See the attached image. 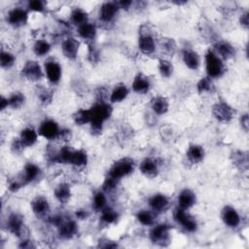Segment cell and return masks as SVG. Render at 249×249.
<instances>
[{
	"mask_svg": "<svg viewBox=\"0 0 249 249\" xmlns=\"http://www.w3.org/2000/svg\"><path fill=\"white\" fill-rule=\"evenodd\" d=\"M26 97L25 94L21 91H15L12 92L8 96V101H9V108L12 109H19L22 107V105L25 103Z\"/></svg>",
	"mask_w": 249,
	"mask_h": 249,
	"instance_id": "obj_40",
	"label": "cell"
},
{
	"mask_svg": "<svg viewBox=\"0 0 249 249\" xmlns=\"http://www.w3.org/2000/svg\"><path fill=\"white\" fill-rule=\"evenodd\" d=\"M181 57L184 65L190 70H197L201 65V57L197 52L191 48H184L181 52Z\"/></svg>",
	"mask_w": 249,
	"mask_h": 249,
	"instance_id": "obj_19",
	"label": "cell"
},
{
	"mask_svg": "<svg viewBox=\"0 0 249 249\" xmlns=\"http://www.w3.org/2000/svg\"><path fill=\"white\" fill-rule=\"evenodd\" d=\"M213 52L224 61L231 59L236 54L234 46L226 40H217L213 45Z\"/></svg>",
	"mask_w": 249,
	"mask_h": 249,
	"instance_id": "obj_16",
	"label": "cell"
},
{
	"mask_svg": "<svg viewBox=\"0 0 249 249\" xmlns=\"http://www.w3.org/2000/svg\"><path fill=\"white\" fill-rule=\"evenodd\" d=\"M176 42L172 38H165L161 43V49L167 55H173L176 51Z\"/></svg>",
	"mask_w": 249,
	"mask_h": 249,
	"instance_id": "obj_44",
	"label": "cell"
},
{
	"mask_svg": "<svg viewBox=\"0 0 249 249\" xmlns=\"http://www.w3.org/2000/svg\"><path fill=\"white\" fill-rule=\"evenodd\" d=\"M232 163L241 170H247L248 168V154L243 151H234L231 155Z\"/></svg>",
	"mask_w": 249,
	"mask_h": 249,
	"instance_id": "obj_38",
	"label": "cell"
},
{
	"mask_svg": "<svg viewBox=\"0 0 249 249\" xmlns=\"http://www.w3.org/2000/svg\"><path fill=\"white\" fill-rule=\"evenodd\" d=\"M53 91L48 89L44 88V89H39V91H38V99L40 100V102L42 104H45V105L50 104L53 100Z\"/></svg>",
	"mask_w": 249,
	"mask_h": 249,
	"instance_id": "obj_45",
	"label": "cell"
},
{
	"mask_svg": "<svg viewBox=\"0 0 249 249\" xmlns=\"http://www.w3.org/2000/svg\"><path fill=\"white\" fill-rule=\"evenodd\" d=\"M169 100L164 95H156L151 99L150 107L153 113L157 116L165 115L169 110Z\"/></svg>",
	"mask_w": 249,
	"mask_h": 249,
	"instance_id": "obj_26",
	"label": "cell"
},
{
	"mask_svg": "<svg viewBox=\"0 0 249 249\" xmlns=\"http://www.w3.org/2000/svg\"><path fill=\"white\" fill-rule=\"evenodd\" d=\"M151 88L152 82L150 78L141 72L137 73L131 82V89L138 94L147 93L151 89Z\"/></svg>",
	"mask_w": 249,
	"mask_h": 249,
	"instance_id": "obj_24",
	"label": "cell"
},
{
	"mask_svg": "<svg viewBox=\"0 0 249 249\" xmlns=\"http://www.w3.org/2000/svg\"><path fill=\"white\" fill-rule=\"evenodd\" d=\"M30 208L37 218H45L51 211V204L45 196L38 195L31 199Z\"/></svg>",
	"mask_w": 249,
	"mask_h": 249,
	"instance_id": "obj_13",
	"label": "cell"
},
{
	"mask_svg": "<svg viewBox=\"0 0 249 249\" xmlns=\"http://www.w3.org/2000/svg\"><path fill=\"white\" fill-rule=\"evenodd\" d=\"M38 137L39 134L37 129L32 126H25L20 130L18 139L24 148H28L34 146L37 143Z\"/></svg>",
	"mask_w": 249,
	"mask_h": 249,
	"instance_id": "obj_28",
	"label": "cell"
},
{
	"mask_svg": "<svg viewBox=\"0 0 249 249\" xmlns=\"http://www.w3.org/2000/svg\"><path fill=\"white\" fill-rule=\"evenodd\" d=\"M41 176H42L41 167L38 164L29 161L24 164L22 173L19 177L22 180V182L24 183V185L26 186L30 183H34V182L38 181L41 178Z\"/></svg>",
	"mask_w": 249,
	"mask_h": 249,
	"instance_id": "obj_17",
	"label": "cell"
},
{
	"mask_svg": "<svg viewBox=\"0 0 249 249\" xmlns=\"http://www.w3.org/2000/svg\"><path fill=\"white\" fill-rule=\"evenodd\" d=\"M70 21L76 25L79 26L85 22L89 21V14L80 7H75L71 10L70 13Z\"/></svg>",
	"mask_w": 249,
	"mask_h": 249,
	"instance_id": "obj_34",
	"label": "cell"
},
{
	"mask_svg": "<svg viewBox=\"0 0 249 249\" xmlns=\"http://www.w3.org/2000/svg\"><path fill=\"white\" fill-rule=\"evenodd\" d=\"M43 68H44L45 77L51 85L54 86L59 84L62 77V67L58 60H56L55 58L50 57L46 59V61L44 62Z\"/></svg>",
	"mask_w": 249,
	"mask_h": 249,
	"instance_id": "obj_8",
	"label": "cell"
},
{
	"mask_svg": "<svg viewBox=\"0 0 249 249\" xmlns=\"http://www.w3.org/2000/svg\"><path fill=\"white\" fill-rule=\"evenodd\" d=\"M96 33H97V29L95 24L90 22L89 20L88 22H85L77 26L78 37L88 43L93 42V40L96 37Z\"/></svg>",
	"mask_w": 249,
	"mask_h": 249,
	"instance_id": "obj_27",
	"label": "cell"
},
{
	"mask_svg": "<svg viewBox=\"0 0 249 249\" xmlns=\"http://www.w3.org/2000/svg\"><path fill=\"white\" fill-rule=\"evenodd\" d=\"M53 196L59 203L66 204L70 200L72 196L71 186L67 182H60L54 188Z\"/></svg>",
	"mask_w": 249,
	"mask_h": 249,
	"instance_id": "obj_31",
	"label": "cell"
},
{
	"mask_svg": "<svg viewBox=\"0 0 249 249\" xmlns=\"http://www.w3.org/2000/svg\"><path fill=\"white\" fill-rule=\"evenodd\" d=\"M57 231L60 238L64 240H69L77 235L79 228L77 222L74 219L64 218L62 223L57 227Z\"/></svg>",
	"mask_w": 249,
	"mask_h": 249,
	"instance_id": "obj_21",
	"label": "cell"
},
{
	"mask_svg": "<svg viewBox=\"0 0 249 249\" xmlns=\"http://www.w3.org/2000/svg\"><path fill=\"white\" fill-rule=\"evenodd\" d=\"M135 170V162L130 158H122L116 160L109 168L107 177L116 181H121L123 178L129 176Z\"/></svg>",
	"mask_w": 249,
	"mask_h": 249,
	"instance_id": "obj_3",
	"label": "cell"
},
{
	"mask_svg": "<svg viewBox=\"0 0 249 249\" xmlns=\"http://www.w3.org/2000/svg\"><path fill=\"white\" fill-rule=\"evenodd\" d=\"M80 50V41L74 37H66L61 42V53L69 60H75Z\"/></svg>",
	"mask_w": 249,
	"mask_h": 249,
	"instance_id": "obj_18",
	"label": "cell"
},
{
	"mask_svg": "<svg viewBox=\"0 0 249 249\" xmlns=\"http://www.w3.org/2000/svg\"><path fill=\"white\" fill-rule=\"evenodd\" d=\"M37 131L39 136L52 141L59 138L61 128L56 121L53 119H45L40 123Z\"/></svg>",
	"mask_w": 249,
	"mask_h": 249,
	"instance_id": "obj_9",
	"label": "cell"
},
{
	"mask_svg": "<svg viewBox=\"0 0 249 249\" xmlns=\"http://www.w3.org/2000/svg\"><path fill=\"white\" fill-rule=\"evenodd\" d=\"M89 216V213L87 209H79L75 212V217L78 220H85Z\"/></svg>",
	"mask_w": 249,
	"mask_h": 249,
	"instance_id": "obj_51",
	"label": "cell"
},
{
	"mask_svg": "<svg viewBox=\"0 0 249 249\" xmlns=\"http://www.w3.org/2000/svg\"><path fill=\"white\" fill-rule=\"evenodd\" d=\"M196 203V195L190 188L182 189L177 196V205L179 208L189 210Z\"/></svg>",
	"mask_w": 249,
	"mask_h": 249,
	"instance_id": "obj_23",
	"label": "cell"
},
{
	"mask_svg": "<svg viewBox=\"0 0 249 249\" xmlns=\"http://www.w3.org/2000/svg\"><path fill=\"white\" fill-rule=\"evenodd\" d=\"M211 114L217 122L221 124H229L234 118L235 111L227 101L219 100L212 105Z\"/></svg>",
	"mask_w": 249,
	"mask_h": 249,
	"instance_id": "obj_5",
	"label": "cell"
},
{
	"mask_svg": "<svg viewBox=\"0 0 249 249\" xmlns=\"http://www.w3.org/2000/svg\"><path fill=\"white\" fill-rule=\"evenodd\" d=\"M18 247H20V248H33V247H36V245L33 244L32 240H29L27 238H22L20 240V244L18 245Z\"/></svg>",
	"mask_w": 249,
	"mask_h": 249,
	"instance_id": "obj_53",
	"label": "cell"
},
{
	"mask_svg": "<svg viewBox=\"0 0 249 249\" xmlns=\"http://www.w3.org/2000/svg\"><path fill=\"white\" fill-rule=\"evenodd\" d=\"M52 51V44L46 39H37L32 45V52L37 57H44Z\"/></svg>",
	"mask_w": 249,
	"mask_h": 249,
	"instance_id": "obj_32",
	"label": "cell"
},
{
	"mask_svg": "<svg viewBox=\"0 0 249 249\" xmlns=\"http://www.w3.org/2000/svg\"><path fill=\"white\" fill-rule=\"evenodd\" d=\"M71 138V130L67 128H61L60 135L58 139H62V141H68Z\"/></svg>",
	"mask_w": 249,
	"mask_h": 249,
	"instance_id": "obj_52",
	"label": "cell"
},
{
	"mask_svg": "<svg viewBox=\"0 0 249 249\" xmlns=\"http://www.w3.org/2000/svg\"><path fill=\"white\" fill-rule=\"evenodd\" d=\"M9 107V101H8V96H4V95H1V98H0V110L1 111H4L5 109H7Z\"/></svg>",
	"mask_w": 249,
	"mask_h": 249,
	"instance_id": "obj_54",
	"label": "cell"
},
{
	"mask_svg": "<svg viewBox=\"0 0 249 249\" xmlns=\"http://www.w3.org/2000/svg\"><path fill=\"white\" fill-rule=\"evenodd\" d=\"M6 229L9 232L12 234L19 237V238H25L23 236L24 231V221L20 214L13 212L11 213L7 220H6Z\"/></svg>",
	"mask_w": 249,
	"mask_h": 249,
	"instance_id": "obj_12",
	"label": "cell"
},
{
	"mask_svg": "<svg viewBox=\"0 0 249 249\" xmlns=\"http://www.w3.org/2000/svg\"><path fill=\"white\" fill-rule=\"evenodd\" d=\"M16 56L13 53L6 51L4 49L1 50L0 53V65L3 69H10L14 66L16 62Z\"/></svg>",
	"mask_w": 249,
	"mask_h": 249,
	"instance_id": "obj_42",
	"label": "cell"
},
{
	"mask_svg": "<svg viewBox=\"0 0 249 249\" xmlns=\"http://www.w3.org/2000/svg\"><path fill=\"white\" fill-rule=\"evenodd\" d=\"M20 75L25 80L33 83H37L45 77L44 68L37 60L33 59H28L24 62L20 70Z\"/></svg>",
	"mask_w": 249,
	"mask_h": 249,
	"instance_id": "obj_7",
	"label": "cell"
},
{
	"mask_svg": "<svg viewBox=\"0 0 249 249\" xmlns=\"http://www.w3.org/2000/svg\"><path fill=\"white\" fill-rule=\"evenodd\" d=\"M158 70L162 78L168 79L173 75L174 66L173 63L167 58H160L158 61Z\"/></svg>",
	"mask_w": 249,
	"mask_h": 249,
	"instance_id": "obj_37",
	"label": "cell"
},
{
	"mask_svg": "<svg viewBox=\"0 0 249 249\" xmlns=\"http://www.w3.org/2000/svg\"><path fill=\"white\" fill-rule=\"evenodd\" d=\"M239 123L241 128L244 130V132H248V127H249V119H248V114L244 113L240 116L239 118Z\"/></svg>",
	"mask_w": 249,
	"mask_h": 249,
	"instance_id": "obj_48",
	"label": "cell"
},
{
	"mask_svg": "<svg viewBox=\"0 0 249 249\" xmlns=\"http://www.w3.org/2000/svg\"><path fill=\"white\" fill-rule=\"evenodd\" d=\"M89 162V157L86 151L82 149H72L69 158L67 160V164H70L75 167H84Z\"/></svg>",
	"mask_w": 249,
	"mask_h": 249,
	"instance_id": "obj_29",
	"label": "cell"
},
{
	"mask_svg": "<svg viewBox=\"0 0 249 249\" xmlns=\"http://www.w3.org/2000/svg\"><path fill=\"white\" fill-rule=\"evenodd\" d=\"M107 201H108L107 196L103 190H99L95 192L94 195L92 196V201H91L92 209L100 213L102 210H104L108 206Z\"/></svg>",
	"mask_w": 249,
	"mask_h": 249,
	"instance_id": "obj_33",
	"label": "cell"
},
{
	"mask_svg": "<svg viewBox=\"0 0 249 249\" xmlns=\"http://www.w3.org/2000/svg\"><path fill=\"white\" fill-rule=\"evenodd\" d=\"M119 11H120V8L117 2L107 1L102 3L98 11V17L100 21L104 23L112 22L116 18Z\"/></svg>",
	"mask_w": 249,
	"mask_h": 249,
	"instance_id": "obj_15",
	"label": "cell"
},
{
	"mask_svg": "<svg viewBox=\"0 0 249 249\" xmlns=\"http://www.w3.org/2000/svg\"><path fill=\"white\" fill-rule=\"evenodd\" d=\"M24 149H25L24 146L20 143V141H19L18 138L15 139V140L13 141L12 145H11V150H12L13 153H15V154H20Z\"/></svg>",
	"mask_w": 249,
	"mask_h": 249,
	"instance_id": "obj_47",
	"label": "cell"
},
{
	"mask_svg": "<svg viewBox=\"0 0 249 249\" xmlns=\"http://www.w3.org/2000/svg\"><path fill=\"white\" fill-rule=\"evenodd\" d=\"M239 23L240 25L247 29L248 26H249V14H248V11H245L244 13H242L239 17Z\"/></svg>",
	"mask_w": 249,
	"mask_h": 249,
	"instance_id": "obj_49",
	"label": "cell"
},
{
	"mask_svg": "<svg viewBox=\"0 0 249 249\" xmlns=\"http://www.w3.org/2000/svg\"><path fill=\"white\" fill-rule=\"evenodd\" d=\"M170 198L163 193H155L148 198L149 208L156 214L166 211L170 207Z\"/></svg>",
	"mask_w": 249,
	"mask_h": 249,
	"instance_id": "obj_11",
	"label": "cell"
},
{
	"mask_svg": "<svg viewBox=\"0 0 249 249\" xmlns=\"http://www.w3.org/2000/svg\"><path fill=\"white\" fill-rule=\"evenodd\" d=\"M91 122L89 129L92 135H100L103 131V125L106 121L110 119L113 113L112 104L105 100L96 101L91 107Z\"/></svg>",
	"mask_w": 249,
	"mask_h": 249,
	"instance_id": "obj_1",
	"label": "cell"
},
{
	"mask_svg": "<svg viewBox=\"0 0 249 249\" xmlns=\"http://www.w3.org/2000/svg\"><path fill=\"white\" fill-rule=\"evenodd\" d=\"M205 158V150L201 145L191 144L186 150V159L192 164L200 163Z\"/></svg>",
	"mask_w": 249,
	"mask_h": 249,
	"instance_id": "obj_25",
	"label": "cell"
},
{
	"mask_svg": "<svg viewBox=\"0 0 249 249\" xmlns=\"http://www.w3.org/2000/svg\"><path fill=\"white\" fill-rule=\"evenodd\" d=\"M26 9L29 12L43 14L47 12V3L43 0H30L27 2Z\"/></svg>",
	"mask_w": 249,
	"mask_h": 249,
	"instance_id": "obj_43",
	"label": "cell"
},
{
	"mask_svg": "<svg viewBox=\"0 0 249 249\" xmlns=\"http://www.w3.org/2000/svg\"><path fill=\"white\" fill-rule=\"evenodd\" d=\"M24 185V183L22 182V180L19 178L18 179H15V180H12L10 183H9V186H8V189L11 193H17L18 192Z\"/></svg>",
	"mask_w": 249,
	"mask_h": 249,
	"instance_id": "obj_46",
	"label": "cell"
},
{
	"mask_svg": "<svg viewBox=\"0 0 249 249\" xmlns=\"http://www.w3.org/2000/svg\"><path fill=\"white\" fill-rule=\"evenodd\" d=\"M221 219L225 226L230 229H236L240 226L241 217L238 211L231 205H225L221 211Z\"/></svg>",
	"mask_w": 249,
	"mask_h": 249,
	"instance_id": "obj_14",
	"label": "cell"
},
{
	"mask_svg": "<svg viewBox=\"0 0 249 249\" xmlns=\"http://www.w3.org/2000/svg\"><path fill=\"white\" fill-rule=\"evenodd\" d=\"M128 94H129V89L125 84L124 83L117 84L110 92L109 101L111 104L121 103L126 99Z\"/></svg>",
	"mask_w": 249,
	"mask_h": 249,
	"instance_id": "obj_30",
	"label": "cell"
},
{
	"mask_svg": "<svg viewBox=\"0 0 249 249\" xmlns=\"http://www.w3.org/2000/svg\"><path fill=\"white\" fill-rule=\"evenodd\" d=\"M118 6L120 8V10H124V11H128L131 9V7H133V1L131 0H124V1H119L117 2Z\"/></svg>",
	"mask_w": 249,
	"mask_h": 249,
	"instance_id": "obj_50",
	"label": "cell"
},
{
	"mask_svg": "<svg viewBox=\"0 0 249 249\" xmlns=\"http://www.w3.org/2000/svg\"><path fill=\"white\" fill-rule=\"evenodd\" d=\"M196 90L199 94L211 93L215 90V86L213 80L207 76L201 77L196 83Z\"/></svg>",
	"mask_w": 249,
	"mask_h": 249,
	"instance_id": "obj_39",
	"label": "cell"
},
{
	"mask_svg": "<svg viewBox=\"0 0 249 249\" xmlns=\"http://www.w3.org/2000/svg\"><path fill=\"white\" fill-rule=\"evenodd\" d=\"M173 220L186 232H195L197 230V221L189 213V210L177 207L173 212Z\"/></svg>",
	"mask_w": 249,
	"mask_h": 249,
	"instance_id": "obj_6",
	"label": "cell"
},
{
	"mask_svg": "<svg viewBox=\"0 0 249 249\" xmlns=\"http://www.w3.org/2000/svg\"><path fill=\"white\" fill-rule=\"evenodd\" d=\"M139 171L146 178L154 179L160 173V164L156 159L145 158L139 164Z\"/></svg>",
	"mask_w": 249,
	"mask_h": 249,
	"instance_id": "obj_22",
	"label": "cell"
},
{
	"mask_svg": "<svg viewBox=\"0 0 249 249\" xmlns=\"http://www.w3.org/2000/svg\"><path fill=\"white\" fill-rule=\"evenodd\" d=\"M29 11L26 8L15 7L8 11L6 16L7 23L15 28H19L28 22Z\"/></svg>",
	"mask_w": 249,
	"mask_h": 249,
	"instance_id": "obj_10",
	"label": "cell"
},
{
	"mask_svg": "<svg viewBox=\"0 0 249 249\" xmlns=\"http://www.w3.org/2000/svg\"><path fill=\"white\" fill-rule=\"evenodd\" d=\"M150 240L159 246H167L171 238V226L166 223L153 225L149 231Z\"/></svg>",
	"mask_w": 249,
	"mask_h": 249,
	"instance_id": "obj_4",
	"label": "cell"
},
{
	"mask_svg": "<svg viewBox=\"0 0 249 249\" xmlns=\"http://www.w3.org/2000/svg\"><path fill=\"white\" fill-rule=\"evenodd\" d=\"M73 121L77 125H84L91 122V110L89 108L78 109L73 114Z\"/></svg>",
	"mask_w": 249,
	"mask_h": 249,
	"instance_id": "obj_35",
	"label": "cell"
},
{
	"mask_svg": "<svg viewBox=\"0 0 249 249\" xmlns=\"http://www.w3.org/2000/svg\"><path fill=\"white\" fill-rule=\"evenodd\" d=\"M137 46L142 53L149 55L155 53L157 49V42L154 35L150 32H141L138 37Z\"/></svg>",
	"mask_w": 249,
	"mask_h": 249,
	"instance_id": "obj_20",
	"label": "cell"
},
{
	"mask_svg": "<svg viewBox=\"0 0 249 249\" xmlns=\"http://www.w3.org/2000/svg\"><path fill=\"white\" fill-rule=\"evenodd\" d=\"M204 66L206 76L214 79L221 78L226 73L225 61L218 56L212 49H208L204 54Z\"/></svg>",
	"mask_w": 249,
	"mask_h": 249,
	"instance_id": "obj_2",
	"label": "cell"
},
{
	"mask_svg": "<svg viewBox=\"0 0 249 249\" xmlns=\"http://www.w3.org/2000/svg\"><path fill=\"white\" fill-rule=\"evenodd\" d=\"M118 219H119L118 212L109 206H107L104 210L100 212V221L105 225L115 224L118 221Z\"/></svg>",
	"mask_w": 249,
	"mask_h": 249,
	"instance_id": "obj_41",
	"label": "cell"
},
{
	"mask_svg": "<svg viewBox=\"0 0 249 249\" xmlns=\"http://www.w3.org/2000/svg\"><path fill=\"white\" fill-rule=\"evenodd\" d=\"M135 218L141 225H143L145 227H152L153 225H155V222H156L155 212H153L151 209L150 210H147V209L139 210L136 213Z\"/></svg>",
	"mask_w": 249,
	"mask_h": 249,
	"instance_id": "obj_36",
	"label": "cell"
}]
</instances>
